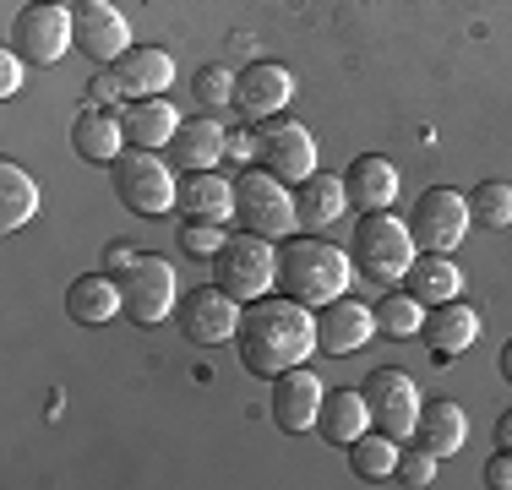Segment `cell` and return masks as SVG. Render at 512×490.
Instances as JSON below:
<instances>
[{
	"instance_id": "obj_26",
	"label": "cell",
	"mask_w": 512,
	"mask_h": 490,
	"mask_svg": "<svg viewBox=\"0 0 512 490\" xmlns=\"http://www.w3.org/2000/svg\"><path fill=\"white\" fill-rule=\"evenodd\" d=\"M425 452H436V458H458L463 441H469V414L458 409L453 398H436L420 409V431H414Z\"/></svg>"
},
{
	"instance_id": "obj_31",
	"label": "cell",
	"mask_w": 512,
	"mask_h": 490,
	"mask_svg": "<svg viewBox=\"0 0 512 490\" xmlns=\"http://www.w3.org/2000/svg\"><path fill=\"white\" fill-rule=\"evenodd\" d=\"M376 327H382L387 338H414L425 327V305L414 300L409 289H393V294H382V305H376Z\"/></svg>"
},
{
	"instance_id": "obj_13",
	"label": "cell",
	"mask_w": 512,
	"mask_h": 490,
	"mask_svg": "<svg viewBox=\"0 0 512 490\" xmlns=\"http://www.w3.org/2000/svg\"><path fill=\"white\" fill-rule=\"evenodd\" d=\"M71 28H77V49L93 66H115L131 49V28L120 17V6H109V0H77L71 6Z\"/></svg>"
},
{
	"instance_id": "obj_36",
	"label": "cell",
	"mask_w": 512,
	"mask_h": 490,
	"mask_svg": "<svg viewBox=\"0 0 512 490\" xmlns=\"http://www.w3.org/2000/svg\"><path fill=\"white\" fill-rule=\"evenodd\" d=\"M11 93H22V55L17 49L0 55V98H11Z\"/></svg>"
},
{
	"instance_id": "obj_10",
	"label": "cell",
	"mask_w": 512,
	"mask_h": 490,
	"mask_svg": "<svg viewBox=\"0 0 512 490\" xmlns=\"http://www.w3.org/2000/svg\"><path fill=\"white\" fill-rule=\"evenodd\" d=\"M240 316H246V305H240L229 289H218V284L191 289L186 300L175 305L180 333H186L191 343H197V349H218V343H235V333H240Z\"/></svg>"
},
{
	"instance_id": "obj_34",
	"label": "cell",
	"mask_w": 512,
	"mask_h": 490,
	"mask_svg": "<svg viewBox=\"0 0 512 490\" xmlns=\"http://www.w3.org/2000/svg\"><path fill=\"white\" fill-rule=\"evenodd\" d=\"M436 463H442V458H436V452H425L420 441H414V447H404V452H398V469H393V480H398V485H414V490H425V485L436 480Z\"/></svg>"
},
{
	"instance_id": "obj_19",
	"label": "cell",
	"mask_w": 512,
	"mask_h": 490,
	"mask_svg": "<svg viewBox=\"0 0 512 490\" xmlns=\"http://www.w3.org/2000/svg\"><path fill=\"white\" fill-rule=\"evenodd\" d=\"M224 142H229V131L218 126L213 115L180 120L175 142H169V164H175V169H186V175H202V169H218V158H224Z\"/></svg>"
},
{
	"instance_id": "obj_43",
	"label": "cell",
	"mask_w": 512,
	"mask_h": 490,
	"mask_svg": "<svg viewBox=\"0 0 512 490\" xmlns=\"http://www.w3.org/2000/svg\"><path fill=\"white\" fill-rule=\"evenodd\" d=\"M55 6H77V0H55Z\"/></svg>"
},
{
	"instance_id": "obj_32",
	"label": "cell",
	"mask_w": 512,
	"mask_h": 490,
	"mask_svg": "<svg viewBox=\"0 0 512 490\" xmlns=\"http://www.w3.org/2000/svg\"><path fill=\"white\" fill-rule=\"evenodd\" d=\"M469 218L480 229H507L512 224V186L507 180H480L469 191Z\"/></svg>"
},
{
	"instance_id": "obj_16",
	"label": "cell",
	"mask_w": 512,
	"mask_h": 490,
	"mask_svg": "<svg viewBox=\"0 0 512 490\" xmlns=\"http://www.w3.org/2000/svg\"><path fill=\"white\" fill-rule=\"evenodd\" d=\"M295 98V71L278 66V60H251L235 77V104L246 109V120H273L289 109Z\"/></svg>"
},
{
	"instance_id": "obj_20",
	"label": "cell",
	"mask_w": 512,
	"mask_h": 490,
	"mask_svg": "<svg viewBox=\"0 0 512 490\" xmlns=\"http://www.w3.org/2000/svg\"><path fill=\"white\" fill-rule=\"evenodd\" d=\"M344 186H349V207H360V213H382V207L398 202V164L382 158V153H360L355 164H349Z\"/></svg>"
},
{
	"instance_id": "obj_2",
	"label": "cell",
	"mask_w": 512,
	"mask_h": 490,
	"mask_svg": "<svg viewBox=\"0 0 512 490\" xmlns=\"http://www.w3.org/2000/svg\"><path fill=\"white\" fill-rule=\"evenodd\" d=\"M349 262H355V256L338 251V245L322 240V235H306V240L289 235V245L278 251V289L300 305H333L349 294V278H355Z\"/></svg>"
},
{
	"instance_id": "obj_4",
	"label": "cell",
	"mask_w": 512,
	"mask_h": 490,
	"mask_svg": "<svg viewBox=\"0 0 512 490\" xmlns=\"http://www.w3.org/2000/svg\"><path fill=\"white\" fill-rule=\"evenodd\" d=\"M115 196L131 207L137 218H164L169 207H180V180L175 164L153 147H126L115 158Z\"/></svg>"
},
{
	"instance_id": "obj_11",
	"label": "cell",
	"mask_w": 512,
	"mask_h": 490,
	"mask_svg": "<svg viewBox=\"0 0 512 490\" xmlns=\"http://www.w3.org/2000/svg\"><path fill=\"white\" fill-rule=\"evenodd\" d=\"M11 44H17L22 60L33 66H55L71 44H77V28H71V6H55V0H33L28 11L11 28Z\"/></svg>"
},
{
	"instance_id": "obj_27",
	"label": "cell",
	"mask_w": 512,
	"mask_h": 490,
	"mask_svg": "<svg viewBox=\"0 0 512 490\" xmlns=\"http://www.w3.org/2000/svg\"><path fill=\"white\" fill-rule=\"evenodd\" d=\"M66 311H71V322H88V327L126 316V300H120V278H109V273L77 278V284L66 289Z\"/></svg>"
},
{
	"instance_id": "obj_28",
	"label": "cell",
	"mask_w": 512,
	"mask_h": 490,
	"mask_svg": "<svg viewBox=\"0 0 512 490\" xmlns=\"http://www.w3.org/2000/svg\"><path fill=\"white\" fill-rule=\"evenodd\" d=\"M126 137H131V147H169L175 142V131H180V115H175V104H169V93L164 98H131L126 104Z\"/></svg>"
},
{
	"instance_id": "obj_12",
	"label": "cell",
	"mask_w": 512,
	"mask_h": 490,
	"mask_svg": "<svg viewBox=\"0 0 512 490\" xmlns=\"http://www.w3.org/2000/svg\"><path fill=\"white\" fill-rule=\"evenodd\" d=\"M256 164L267 169V175H278V180H306L316 175V137L300 120H262V131H256Z\"/></svg>"
},
{
	"instance_id": "obj_3",
	"label": "cell",
	"mask_w": 512,
	"mask_h": 490,
	"mask_svg": "<svg viewBox=\"0 0 512 490\" xmlns=\"http://www.w3.org/2000/svg\"><path fill=\"white\" fill-rule=\"evenodd\" d=\"M349 256H355L360 273L376 278V284H404V273H409L414 256H420V245H414V229L404 218H393V207H382V213L355 218Z\"/></svg>"
},
{
	"instance_id": "obj_24",
	"label": "cell",
	"mask_w": 512,
	"mask_h": 490,
	"mask_svg": "<svg viewBox=\"0 0 512 490\" xmlns=\"http://www.w3.org/2000/svg\"><path fill=\"white\" fill-rule=\"evenodd\" d=\"M295 213H300V224H306V229L322 235V229H333L338 218L349 213V186L338 175H306L295 186Z\"/></svg>"
},
{
	"instance_id": "obj_9",
	"label": "cell",
	"mask_w": 512,
	"mask_h": 490,
	"mask_svg": "<svg viewBox=\"0 0 512 490\" xmlns=\"http://www.w3.org/2000/svg\"><path fill=\"white\" fill-rule=\"evenodd\" d=\"M469 196L453 191V186H431V191H420V202H414V213H409V229H414V245L420 251H442V256H453L458 251V240L469 235Z\"/></svg>"
},
{
	"instance_id": "obj_38",
	"label": "cell",
	"mask_w": 512,
	"mask_h": 490,
	"mask_svg": "<svg viewBox=\"0 0 512 490\" xmlns=\"http://www.w3.org/2000/svg\"><path fill=\"white\" fill-rule=\"evenodd\" d=\"M88 88H93V98H99L104 109H109V104H120V98H126V88H120V77H115V71H99V77H93Z\"/></svg>"
},
{
	"instance_id": "obj_5",
	"label": "cell",
	"mask_w": 512,
	"mask_h": 490,
	"mask_svg": "<svg viewBox=\"0 0 512 490\" xmlns=\"http://www.w3.org/2000/svg\"><path fill=\"white\" fill-rule=\"evenodd\" d=\"M235 224L251 229V235H262V240H289L295 224H300L289 180L267 175L262 164L246 169V175L235 180Z\"/></svg>"
},
{
	"instance_id": "obj_30",
	"label": "cell",
	"mask_w": 512,
	"mask_h": 490,
	"mask_svg": "<svg viewBox=\"0 0 512 490\" xmlns=\"http://www.w3.org/2000/svg\"><path fill=\"white\" fill-rule=\"evenodd\" d=\"M39 218V186L22 164H0V229H22Z\"/></svg>"
},
{
	"instance_id": "obj_8",
	"label": "cell",
	"mask_w": 512,
	"mask_h": 490,
	"mask_svg": "<svg viewBox=\"0 0 512 490\" xmlns=\"http://www.w3.org/2000/svg\"><path fill=\"white\" fill-rule=\"evenodd\" d=\"M365 403H371V425L382 436L393 441H414L420 431V387H414L409 371H393V365H382V371L365 376Z\"/></svg>"
},
{
	"instance_id": "obj_23",
	"label": "cell",
	"mask_w": 512,
	"mask_h": 490,
	"mask_svg": "<svg viewBox=\"0 0 512 490\" xmlns=\"http://www.w3.org/2000/svg\"><path fill=\"white\" fill-rule=\"evenodd\" d=\"M180 213L197 218V224H229L235 218V180L218 175V169L186 175L180 180Z\"/></svg>"
},
{
	"instance_id": "obj_21",
	"label": "cell",
	"mask_w": 512,
	"mask_h": 490,
	"mask_svg": "<svg viewBox=\"0 0 512 490\" xmlns=\"http://www.w3.org/2000/svg\"><path fill=\"white\" fill-rule=\"evenodd\" d=\"M371 431V403H365V387H338L322 398V414H316V436L327 447H349L355 436Z\"/></svg>"
},
{
	"instance_id": "obj_29",
	"label": "cell",
	"mask_w": 512,
	"mask_h": 490,
	"mask_svg": "<svg viewBox=\"0 0 512 490\" xmlns=\"http://www.w3.org/2000/svg\"><path fill=\"white\" fill-rule=\"evenodd\" d=\"M344 452H349V474H355V480H365V485L393 480V469H398V441H393V436H382L376 425H371L365 436L349 441Z\"/></svg>"
},
{
	"instance_id": "obj_14",
	"label": "cell",
	"mask_w": 512,
	"mask_h": 490,
	"mask_svg": "<svg viewBox=\"0 0 512 490\" xmlns=\"http://www.w3.org/2000/svg\"><path fill=\"white\" fill-rule=\"evenodd\" d=\"M322 376H311L306 365H295V371L273 376V398H267V409H273V425L284 436H306L316 431V414H322Z\"/></svg>"
},
{
	"instance_id": "obj_40",
	"label": "cell",
	"mask_w": 512,
	"mask_h": 490,
	"mask_svg": "<svg viewBox=\"0 0 512 490\" xmlns=\"http://www.w3.org/2000/svg\"><path fill=\"white\" fill-rule=\"evenodd\" d=\"M104 262H109V273H126V267L137 262V251H131V245H109Z\"/></svg>"
},
{
	"instance_id": "obj_42",
	"label": "cell",
	"mask_w": 512,
	"mask_h": 490,
	"mask_svg": "<svg viewBox=\"0 0 512 490\" xmlns=\"http://www.w3.org/2000/svg\"><path fill=\"white\" fill-rule=\"evenodd\" d=\"M496 365H502V376H507V382H512V338L502 343V360H496Z\"/></svg>"
},
{
	"instance_id": "obj_39",
	"label": "cell",
	"mask_w": 512,
	"mask_h": 490,
	"mask_svg": "<svg viewBox=\"0 0 512 490\" xmlns=\"http://www.w3.org/2000/svg\"><path fill=\"white\" fill-rule=\"evenodd\" d=\"M224 158H235V164H251V158H256V137H240V131H229Z\"/></svg>"
},
{
	"instance_id": "obj_37",
	"label": "cell",
	"mask_w": 512,
	"mask_h": 490,
	"mask_svg": "<svg viewBox=\"0 0 512 490\" xmlns=\"http://www.w3.org/2000/svg\"><path fill=\"white\" fill-rule=\"evenodd\" d=\"M485 485H491V490H512V452L496 447V458L485 463Z\"/></svg>"
},
{
	"instance_id": "obj_25",
	"label": "cell",
	"mask_w": 512,
	"mask_h": 490,
	"mask_svg": "<svg viewBox=\"0 0 512 490\" xmlns=\"http://www.w3.org/2000/svg\"><path fill=\"white\" fill-rule=\"evenodd\" d=\"M404 289H409L420 305H447V300H458V294H463V273H458L453 256L425 251V256H414V262H409Z\"/></svg>"
},
{
	"instance_id": "obj_22",
	"label": "cell",
	"mask_w": 512,
	"mask_h": 490,
	"mask_svg": "<svg viewBox=\"0 0 512 490\" xmlns=\"http://www.w3.org/2000/svg\"><path fill=\"white\" fill-rule=\"evenodd\" d=\"M420 333H425V343H431L436 360H458V354H469V343L480 338V311H474V305H458V300L431 305V316H425Z\"/></svg>"
},
{
	"instance_id": "obj_15",
	"label": "cell",
	"mask_w": 512,
	"mask_h": 490,
	"mask_svg": "<svg viewBox=\"0 0 512 490\" xmlns=\"http://www.w3.org/2000/svg\"><path fill=\"white\" fill-rule=\"evenodd\" d=\"M376 333V311L365 300H333V305H316V349L322 354H360Z\"/></svg>"
},
{
	"instance_id": "obj_35",
	"label": "cell",
	"mask_w": 512,
	"mask_h": 490,
	"mask_svg": "<svg viewBox=\"0 0 512 490\" xmlns=\"http://www.w3.org/2000/svg\"><path fill=\"white\" fill-rule=\"evenodd\" d=\"M224 240H229L224 224H197V218H191V224H180V251H186V256H202V262L224 251Z\"/></svg>"
},
{
	"instance_id": "obj_6",
	"label": "cell",
	"mask_w": 512,
	"mask_h": 490,
	"mask_svg": "<svg viewBox=\"0 0 512 490\" xmlns=\"http://www.w3.org/2000/svg\"><path fill=\"white\" fill-rule=\"evenodd\" d=\"M213 284L229 289L240 305L262 300V294L278 284V245L262 240V235H251V229L229 235L224 251L213 256Z\"/></svg>"
},
{
	"instance_id": "obj_1",
	"label": "cell",
	"mask_w": 512,
	"mask_h": 490,
	"mask_svg": "<svg viewBox=\"0 0 512 490\" xmlns=\"http://www.w3.org/2000/svg\"><path fill=\"white\" fill-rule=\"evenodd\" d=\"M235 349H240V365H246L251 376L273 382V376L306 365L311 354H322L316 349V311L300 300H289V294H262V300H251L246 316H240Z\"/></svg>"
},
{
	"instance_id": "obj_33",
	"label": "cell",
	"mask_w": 512,
	"mask_h": 490,
	"mask_svg": "<svg viewBox=\"0 0 512 490\" xmlns=\"http://www.w3.org/2000/svg\"><path fill=\"white\" fill-rule=\"evenodd\" d=\"M191 93H197L207 109L235 104V71H224V66H202L197 77H191Z\"/></svg>"
},
{
	"instance_id": "obj_17",
	"label": "cell",
	"mask_w": 512,
	"mask_h": 490,
	"mask_svg": "<svg viewBox=\"0 0 512 490\" xmlns=\"http://www.w3.org/2000/svg\"><path fill=\"white\" fill-rule=\"evenodd\" d=\"M115 77H120V88H126V98H164L175 88V55L158 49V44H131L126 55L115 60Z\"/></svg>"
},
{
	"instance_id": "obj_7",
	"label": "cell",
	"mask_w": 512,
	"mask_h": 490,
	"mask_svg": "<svg viewBox=\"0 0 512 490\" xmlns=\"http://www.w3.org/2000/svg\"><path fill=\"white\" fill-rule=\"evenodd\" d=\"M120 278V300H126V316L137 327H158L169 311H175V267L164 262V256H153V251H137V262L126 267V273H115Z\"/></svg>"
},
{
	"instance_id": "obj_18",
	"label": "cell",
	"mask_w": 512,
	"mask_h": 490,
	"mask_svg": "<svg viewBox=\"0 0 512 490\" xmlns=\"http://www.w3.org/2000/svg\"><path fill=\"white\" fill-rule=\"evenodd\" d=\"M71 147H77V153L88 158V164H115V158L131 147L126 120H120L115 109H104V104L82 109L77 126H71Z\"/></svg>"
},
{
	"instance_id": "obj_41",
	"label": "cell",
	"mask_w": 512,
	"mask_h": 490,
	"mask_svg": "<svg viewBox=\"0 0 512 490\" xmlns=\"http://www.w3.org/2000/svg\"><path fill=\"white\" fill-rule=\"evenodd\" d=\"M496 447H502V452H512V409L502 414V420H496Z\"/></svg>"
}]
</instances>
